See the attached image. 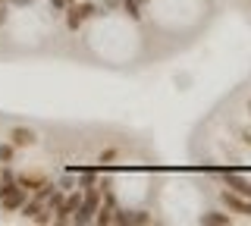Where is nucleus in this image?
<instances>
[{"instance_id": "nucleus-24", "label": "nucleus", "mask_w": 251, "mask_h": 226, "mask_svg": "<svg viewBox=\"0 0 251 226\" xmlns=\"http://www.w3.org/2000/svg\"><path fill=\"white\" fill-rule=\"evenodd\" d=\"M0 3H3V0H0Z\"/></svg>"}, {"instance_id": "nucleus-1", "label": "nucleus", "mask_w": 251, "mask_h": 226, "mask_svg": "<svg viewBox=\"0 0 251 226\" xmlns=\"http://www.w3.org/2000/svg\"><path fill=\"white\" fill-rule=\"evenodd\" d=\"M100 198H104V189H100V182L91 185V189H85L82 204H78V210L73 214V223H75V226L94 223V214H98V207H100Z\"/></svg>"}, {"instance_id": "nucleus-18", "label": "nucleus", "mask_w": 251, "mask_h": 226, "mask_svg": "<svg viewBox=\"0 0 251 226\" xmlns=\"http://www.w3.org/2000/svg\"><path fill=\"white\" fill-rule=\"evenodd\" d=\"M239 138H242V145H248V148H251V129H242V132H239Z\"/></svg>"}, {"instance_id": "nucleus-5", "label": "nucleus", "mask_w": 251, "mask_h": 226, "mask_svg": "<svg viewBox=\"0 0 251 226\" xmlns=\"http://www.w3.org/2000/svg\"><path fill=\"white\" fill-rule=\"evenodd\" d=\"M10 142L16 148H31L38 142V135H35V129H28V126H16V129H10Z\"/></svg>"}, {"instance_id": "nucleus-21", "label": "nucleus", "mask_w": 251, "mask_h": 226, "mask_svg": "<svg viewBox=\"0 0 251 226\" xmlns=\"http://www.w3.org/2000/svg\"><path fill=\"white\" fill-rule=\"evenodd\" d=\"M138 3H141V6H145V3H148V0H138Z\"/></svg>"}, {"instance_id": "nucleus-7", "label": "nucleus", "mask_w": 251, "mask_h": 226, "mask_svg": "<svg viewBox=\"0 0 251 226\" xmlns=\"http://www.w3.org/2000/svg\"><path fill=\"white\" fill-rule=\"evenodd\" d=\"M198 220H201V223H207V226H229V223H232V217H229V214H223V210H204Z\"/></svg>"}, {"instance_id": "nucleus-20", "label": "nucleus", "mask_w": 251, "mask_h": 226, "mask_svg": "<svg viewBox=\"0 0 251 226\" xmlns=\"http://www.w3.org/2000/svg\"><path fill=\"white\" fill-rule=\"evenodd\" d=\"M245 110H248V113H251V98H248V100H245Z\"/></svg>"}, {"instance_id": "nucleus-22", "label": "nucleus", "mask_w": 251, "mask_h": 226, "mask_svg": "<svg viewBox=\"0 0 251 226\" xmlns=\"http://www.w3.org/2000/svg\"><path fill=\"white\" fill-rule=\"evenodd\" d=\"M3 3H13V0H3Z\"/></svg>"}, {"instance_id": "nucleus-14", "label": "nucleus", "mask_w": 251, "mask_h": 226, "mask_svg": "<svg viewBox=\"0 0 251 226\" xmlns=\"http://www.w3.org/2000/svg\"><path fill=\"white\" fill-rule=\"evenodd\" d=\"M132 223H151V214L148 210H132Z\"/></svg>"}, {"instance_id": "nucleus-15", "label": "nucleus", "mask_w": 251, "mask_h": 226, "mask_svg": "<svg viewBox=\"0 0 251 226\" xmlns=\"http://www.w3.org/2000/svg\"><path fill=\"white\" fill-rule=\"evenodd\" d=\"M57 185H60V189H73V185H75V176H63Z\"/></svg>"}, {"instance_id": "nucleus-10", "label": "nucleus", "mask_w": 251, "mask_h": 226, "mask_svg": "<svg viewBox=\"0 0 251 226\" xmlns=\"http://www.w3.org/2000/svg\"><path fill=\"white\" fill-rule=\"evenodd\" d=\"M120 6H123V10H126V16H129V19H141V3H138V0H120Z\"/></svg>"}, {"instance_id": "nucleus-6", "label": "nucleus", "mask_w": 251, "mask_h": 226, "mask_svg": "<svg viewBox=\"0 0 251 226\" xmlns=\"http://www.w3.org/2000/svg\"><path fill=\"white\" fill-rule=\"evenodd\" d=\"M16 182H19L22 189L31 195L35 189H41V185L47 182V176H44V173H16Z\"/></svg>"}, {"instance_id": "nucleus-19", "label": "nucleus", "mask_w": 251, "mask_h": 226, "mask_svg": "<svg viewBox=\"0 0 251 226\" xmlns=\"http://www.w3.org/2000/svg\"><path fill=\"white\" fill-rule=\"evenodd\" d=\"M13 3H16V6H28L31 0H13Z\"/></svg>"}, {"instance_id": "nucleus-2", "label": "nucleus", "mask_w": 251, "mask_h": 226, "mask_svg": "<svg viewBox=\"0 0 251 226\" xmlns=\"http://www.w3.org/2000/svg\"><path fill=\"white\" fill-rule=\"evenodd\" d=\"M25 201H28V192L19 182H0V207L6 214H19Z\"/></svg>"}, {"instance_id": "nucleus-11", "label": "nucleus", "mask_w": 251, "mask_h": 226, "mask_svg": "<svg viewBox=\"0 0 251 226\" xmlns=\"http://www.w3.org/2000/svg\"><path fill=\"white\" fill-rule=\"evenodd\" d=\"M63 201H66V189H60V185H57V189H53V192H50V198H47V201H44V204H47V207H50V210H57V207L63 204Z\"/></svg>"}, {"instance_id": "nucleus-17", "label": "nucleus", "mask_w": 251, "mask_h": 226, "mask_svg": "<svg viewBox=\"0 0 251 226\" xmlns=\"http://www.w3.org/2000/svg\"><path fill=\"white\" fill-rule=\"evenodd\" d=\"M50 6H53V10H57V13H63V10H66V6H69V0H50Z\"/></svg>"}, {"instance_id": "nucleus-3", "label": "nucleus", "mask_w": 251, "mask_h": 226, "mask_svg": "<svg viewBox=\"0 0 251 226\" xmlns=\"http://www.w3.org/2000/svg\"><path fill=\"white\" fill-rule=\"evenodd\" d=\"M63 13H66V28L69 32H78L85 19L98 16V3H91V0H75V3H69Z\"/></svg>"}, {"instance_id": "nucleus-8", "label": "nucleus", "mask_w": 251, "mask_h": 226, "mask_svg": "<svg viewBox=\"0 0 251 226\" xmlns=\"http://www.w3.org/2000/svg\"><path fill=\"white\" fill-rule=\"evenodd\" d=\"M41 210H44V201H41V198H35V195H28V201L22 204V210H19V214L25 217V220H31V223H35V217L41 214Z\"/></svg>"}, {"instance_id": "nucleus-23", "label": "nucleus", "mask_w": 251, "mask_h": 226, "mask_svg": "<svg viewBox=\"0 0 251 226\" xmlns=\"http://www.w3.org/2000/svg\"><path fill=\"white\" fill-rule=\"evenodd\" d=\"M69 3H75V0H69Z\"/></svg>"}, {"instance_id": "nucleus-16", "label": "nucleus", "mask_w": 251, "mask_h": 226, "mask_svg": "<svg viewBox=\"0 0 251 226\" xmlns=\"http://www.w3.org/2000/svg\"><path fill=\"white\" fill-rule=\"evenodd\" d=\"M113 157H116V151H113V148H107V151L98 157V163H107V160H113Z\"/></svg>"}, {"instance_id": "nucleus-13", "label": "nucleus", "mask_w": 251, "mask_h": 226, "mask_svg": "<svg viewBox=\"0 0 251 226\" xmlns=\"http://www.w3.org/2000/svg\"><path fill=\"white\" fill-rule=\"evenodd\" d=\"M13 157H16V145L3 142V145H0V163H13Z\"/></svg>"}, {"instance_id": "nucleus-4", "label": "nucleus", "mask_w": 251, "mask_h": 226, "mask_svg": "<svg viewBox=\"0 0 251 226\" xmlns=\"http://www.w3.org/2000/svg\"><path fill=\"white\" fill-rule=\"evenodd\" d=\"M220 201H223V207L229 210V214L251 217V198H245V195H235V192H229V189H223V195H220Z\"/></svg>"}, {"instance_id": "nucleus-12", "label": "nucleus", "mask_w": 251, "mask_h": 226, "mask_svg": "<svg viewBox=\"0 0 251 226\" xmlns=\"http://www.w3.org/2000/svg\"><path fill=\"white\" fill-rule=\"evenodd\" d=\"M113 223H120V226H132V210H126V207L116 204V210H113Z\"/></svg>"}, {"instance_id": "nucleus-9", "label": "nucleus", "mask_w": 251, "mask_h": 226, "mask_svg": "<svg viewBox=\"0 0 251 226\" xmlns=\"http://www.w3.org/2000/svg\"><path fill=\"white\" fill-rule=\"evenodd\" d=\"M100 182V173H98V170H82V173H78L75 176V185H78V189H91V185H98Z\"/></svg>"}]
</instances>
